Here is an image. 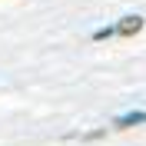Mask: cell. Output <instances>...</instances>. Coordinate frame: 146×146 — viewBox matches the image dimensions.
<instances>
[{"label":"cell","instance_id":"cell-1","mask_svg":"<svg viewBox=\"0 0 146 146\" xmlns=\"http://www.w3.org/2000/svg\"><path fill=\"white\" fill-rule=\"evenodd\" d=\"M143 30V17H123L116 23V33L119 36H133V33H139Z\"/></svg>","mask_w":146,"mask_h":146},{"label":"cell","instance_id":"cell-2","mask_svg":"<svg viewBox=\"0 0 146 146\" xmlns=\"http://www.w3.org/2000/svg\"><path fill=\"white\" fill-rule=\"evenodd\" d=\"M139 123H146V113H143V110H136V113H126V116H116V119H113V126H116V129H129V126H139Z\"/></svg>","mask_w":146,"mask_h":146},{"label":"cell","instance_id":"cell-3","mask_svg":"<svg viewBox=\"0 0 146 146\" xmlns=\"http://www.w3.org/2000/svg\"><path fill=\"white\" fill-rule=\"evenodd\" d=\"M113 33H116V27H103V30H96V33H93V40H110Z\"/></svg>","mask_w":146,"mask_h":146}]
</instances>
